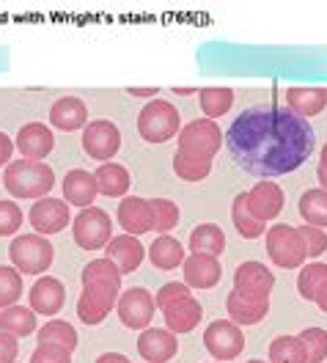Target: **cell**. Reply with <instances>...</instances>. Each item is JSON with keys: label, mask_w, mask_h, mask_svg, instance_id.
I'll return each instance as SVG.
<instances>
[{"label": "cell", "mask_w": 327, "mask_h": 363, "mask_svg": "<svg viewBox=\"0 0 327 363\" xmlns=\"http://www.w3.org/2000/svg\"><path fill=\"white\" fill-rule=\"evenodd\" d=\"M234 162L261 179L297 171L316 149L314 127L280 105H253L236 116L226 133Z\"/></svg>", "instance_id": "1"}, {"label": "cell", "mask_w": 327, "mask_h": 363, "mask_svg": "<svg viewBox=\"0 0 327 363\" xmlns=\"http://www.w3.org/2000/svg\"><path fill=\"white\" fill-rule=\"evenodd\" d=\"M3 184L14 199H45L55 184V171L47 162L14 160L3 171Z\"/></svg>", "instance_id": "2"}, {"label": "cell", "mask_w": 327, "mask_h": 363, "mask_svg": "<svg viewBox=\"0 0 327 363\" xmlns=\"http://www.w3.org/2000/svg\"><path fill=\"white\" fill-rule=\"evenodd\" d=\"M8 256L20 275H45L55 259V248L42 234H17L8 245Z\"/></svg>", "instance_id": "3"}, {"label": "cell", "mask_w": 327, "mask_h": 363, "mask_svg": "<svg viewBox=\"0 0 327 363\" xmlns=\"http://www.w3.org/2000/svg\"><path fill=\"white\" fill-rule=\"evenodd\" d=\"M179 130H182V116L171 102L151 99L138 113V133L146 143H165L179 135Z\"/></svg>", "instance_id": "4"}, {"label": "cell", "mask_w": 327, "mask_h": 363, "mask_svg": "<svg viewBox=\"0 0 327 363\" xmlns=\"http://www.w3.org/2000/svg\"><path fill=\"white\" fill-rule=\"evenodd\" d=\"M223 133L212 118H193L179 130V152H187L198 160H210L220 152Z\"/></svg>", "instance_id": "5"}, {"label": "cell", "mask_w": 327, "mask_h": 363, "mask_svg": "<svg viewBox=\"0 0 327 363\" xmlns=\"http://www.w3.org/2000/svg\"><path fill=\"white\" fill-rule=\"evenodd\" d=\"M110 234H113V220H110V215H108L105 209H99V206L83 209V212L71 220V237H74V242L83 250L105 248V245L113 240Z\"/></svg>", "instance_id": "6"}, {"label": "cell", "mask_w": 327, "mask_h": 363, "mask_svg": "<svg viewBox=\"0 0 327 363\" xmlns=\"http://www.w3.org/2000/svg\"><path fill=\"white\" fill-rule=\"evenodd\" d=\"M267 253H270V259L278 267H283V270L303 267L305 248H303L300 231L294 226H289V223H275V226L267 231Z\"/></svg>", "instance_id": "7"}, {"label": "cell", "mask_w": 327, "mask_h": 363, "mask_svg": "<svg viewBox=\"0 0 327 363\" xmlns=\"http://www.w3.org/2000/svg\"><path fill=\"white\" fill-rule=\"evenodd\" d=\"M154 308H157L154 306V295L149 289H143V286H132V289L121 292L116 300L118 319L130 330H146L149 322L154 319Z\"/></svg>", "instance_id": "8"}, {"label": "cell", "mask_w": 327, "mask_h": 363, "mask_svg": "<svg viewBox=\"0 0 327 363\" xmlns=\"http://www.w3.org/2000/svg\"><path fill=\"white\" fill-rule=\"evenodd\" d=\"M204 344L210 350V355L214 361H234L242 350H245V336H242V328L226 322V319H217L212 322L210 328L204 330Z\"/></svg>", "instance_id": "9"}, {"label": "cell", "mask_w": 327, "mask_h": 363, "mask_svg": "<svg viewBox=\"0 0 327 363\" xmlns=\"http://www.w3.org/2000/svg\"><path fill=\"white\" fill-rule=\"evenodd\" d=\"M118 300V286L110 284H88L77 297V317L86 325H99L102 319L113 311Z\"/></svg>", "instance_id": "10"}, {"label": "cell", "mask_w": 327, "mask_h": 363, "mask_svg": "<svg viewBox=\"0 0 327 363\" xmlns=\"http://www.w3.org/2000/svg\"><path fill=\"white\" fill-rule=\"evenodd\" d=\"M121 149V133L113 121L108 118H96L91 124H86L83 130V152L91 160L108 162V160Z\"/></svg>", "instance_id": "11"}, {"label": "cell", "mask_w": 327, "mask_h": 363, "mask_svg": "<svg viewBox=\"0 0 327 363\" xmlns=\"http://www.w3.org/2000/svg\"><path fill=\"white\" fill-rule=\"evenodd\" d=\"M28 223L36 228V234H58L71 223L69 204L64 199H39L28 212Z\"/></svg>", "instance_id": "12"}, {"label": "cell", "mask_w": 327, "mask_h": 363, "mask_svg": "<svg viewBox=\"0 0 327 363\" xmlns=\"http://www.w3.org/2000/svg\"><path fill=\"white\" fill-rule=\"evenodd\" d=\"M275 286V275L258 262H242L234 272V292L253 300H270V292Z\"/></svg>", "instance_id": "13"}, {"label": "cell", "mask_w": 327, "mask_h": 363, "mask_svg": "<svg viewBox=\"0 0 327 363\" xmlns=\"http://www.w3.org/2000/svg\"><path fill=\"white\" fill-rule=\"evenodd\" d=\"M283 201H286V199H283V190L270 179H261L253 190L245 193L248 212H251L256 220H261V223L275 220L280 215V209H283Z\"/></svg>", "instance_id": "14"}, {"label": "cell", "mask_w": 327, "mask_h": 363, "mask_svg": "<svg viewBox=\"0 0 327 363\" xmlns=\"http://www.w3.org/2000/svg\"><path fill=\"white\" fill-rule=\"evenodd\" d=\"M138 352L146 363H168L179 352L176 333H171L168 328H146L138 339Z\"/></svg>", "instance_id": "15"}, {"label": "cell", "mask_w": 327, "mask_h": 363, "mask_svg": "<svg viewBox=\"0 0 327 363\" xmlns=\"http://www.w3.org/2000/svg\"><path fill=\"white\" fill-rule=\"evenodd\" d=\"M52 146H55L52 130L42 121L25 124L17 133V143H14V149H20L23 160H36V162H45V157L52 152Z\"/></svg>", "instance_id": "16"}, {"label": "cell", "mask_w": 327, "mask_h": 363, "mask_svg": "<svg viewBox=\"0 0 327 363\" xmlns=\"http://www.w3.org/2000/svg\"><path fill=\"white\" fill-rule=\"evenodd\" d=\"M182 270H185V284L193 286V289H212L220 275H223V267H220V259L217 256H207V253H193L182 262Z\"/></svg>", "instance_id": "17"}, {"label": "cell", "mask_w": 327, "mask_h": 363, "mask_svg": "<svg viewBox=\"0 0 327 363\" xmlns=\"http://www.w3.org/2000/svg\"><path fill=\"white\" fill-rule=\"evenodd\" d=\"M30 311L33 314H45V317H55L61 308H64V300H67V292H64V284L58 278H39L33 286H30Z\"/></svg>", "instance_id": "18"}, {"label": "cell", "mask_w": 327, "mask_h": 363, "mask_svg": "<svg viewBox=\"0 0 327 363\" xmlns=\"http://www.w3.org/2000/svg\"><path fill=\"white\" fill-rule=\"evenodd\" d=\"M143 253H146V248L140 245V240L132 237V234H118V237H113L105 245V256L116 264L121 275L138 270L140 262H143Z\"/></svg>", "instance_id": "19"}, {"label": "cell", "mask_w": 327, "mask_h": 363, "mask_svg": "<svg viewBox=\"0 0 327 363\" xmlns=\"http://www.w3.org/2000/svg\"><path fill=\"white\" fill-rule=\"evenodd\" d=\"M286 108L300 118L319 116L327 108V89L322 86H294L286 91Z\"/></svg>", "instance_id": "20"}, {"label": "cell", "mask_w": 327, "mask_h": 363, "mask_svg": "<svg viewBox=\"0 0 327 363\" xmlns=\"http://www.w3.org/2000/svg\"><path fill=\"white\" fill-rule=\"evenodd\" d=\"M163 317H165V328L171 333H190L201 322L204 308H201V303L195 297L187 295L182 300H176V303H171V306H165Z\"/></svg>", "instance_id": "21"}, {"label": "cell", "mask_w": 327, "mask_h": 363, "mask_svg": "<svg viewBox=\"0 0 327 363\" xmlns=\"http://www.w3.org/2000/svg\"><path fill=\"white\" fill-rule=\"evenodd\" d=\"M50 124L64 130V133H74V130H83L88 124V108L83 99L77 96H61L52 111H50Z\"/></svg>", "instance_id": "22"}, {"label": "cell", "mask_w": 327, "mask_h": 363, "mask_svg": "<svg viewBox=\"0 0 327 363\" xmlns=\"http://www.w3.org/2000/svg\"><path fill=\"white\" fill-rule=\"evenodd\" d=\"M118 223L132 237L151 231V206H149V201L140 199V196H127L118 204Z\"/></svg>", "instance_id": "23"}, {"label": "cell", "mask_w": 327, "mask_h": 363, "mask_svg": "<svg viewBox=\"0 0 327 363\" xmlns=\"http://www.w3.org/2000/svg\"><path fill=\"white\" fill-rule=\"evenodd\" d=\"M99 196L96 190V179L88 171H80L74 168L64 177V201L69 206H80V209H88L93 206V199Z\"/></svg>", "instance_id": "24"}, {"label": "cell", "mask_w": 327, "mask_h": 363, "mask_svg": "<svg viewBox=\"0 0 327 363\" xmlns=\"http://www.w3.org/2000/svg\"><path fill=\"white\" fill-rule=\"evenodd\" d=\"M226 308L234 325H258L270 311V300H253V297L231 292L226 297Z\"/></svg>", "instance_id": "25"}, {"label": "cell", "mask_w": 327, "mask_h": 363, "mask_svg": "<svg viewBox=\"0 0 327 363\" xmlns=\"http://www.w3.org/2000/svg\"><path fill=\"white\" fill-rule=\"evenodd\" d=\"M93 179H96V190L108 199H121L130 190V171L118 162H102Z\"/></svg>", "instance_id": "26"}, {"label": "cell", "mask_w": 327, "mask_h": 363, "mask_svg": "<svg viewBox=\"0 0 327 363\" xmlns=\"http://www.w3.org/2000/svg\"><path fill=\"white\" fill-rule=\"evenodd\" d=\"M149 259H151V264L157 270H173V267H179L187 259L185 245L179 240H173L171 234H160L151 242V248H149Z\"/></svg>", "instance_id": "27"}, {"label": "cell", "mask_w": 327, "mask_h": 363, "mask_svg": "<svg viewBox=\"0 0 327 363\" xmlns=\"http://www.w3.org/2000/svg\"><path fill=\"white\" fill-rule=\"evenodd\" d=\"M187 245L193 253H207V256H220L226 250V231L214 223H201L190 231Z\"/></svg>", "instance_id": "28"}, {"label": "cell", "mask_w": 327, "mask_h": 363, "mask_svg": "<svg viewBox=\"0 0 327 363\" xmlns=\"http://www.w3.org/2000/svg\"><path fill=\"white\" fill-rule=\"evenodd\" d=\"M0 330L14 339H25V336L36 333V314L25 306H8L0 311Z\"/></svg>", "instance_id": "29"}, {"label": "cell", "mask_w": 327, "mask_h": 363, "mask_svg": "<svg viewBox=\"0 0 327 363\" xmlns=\"http://www.w3.org/2000/svg\"><path fill=\"white\" fill-rule=\"evenodd\" d=\"M300 218L305 220V226L327 228V190L316 187V190H305L300 196Z\"/></svg>", "instance_id": "30"}, {"label": "cell", "mask_w": 327, "mask_h": 363, "mask_svg": "<svg viewBox=\"0 0 327 363\" xmlns=\"http://www.w3.org/2000/svg\"><path fill=\"white\" fill-rule=\"evenodd\" d=\"M39 344H50V347H61L67 352H74L77 347V330L74 325L67 322V319H50L45 328L36 333Z\"/></svg>", "instance_id": "31"}, {"label": "cell", "mask_w": 327, "mask_h": 363, "mask_svg": "<svg viewBox=\"0 0 327 363\" xmlns=\"http://www.w3.org/2000/svg\"><path fill=\"white\" fill-rule=\"evenodd\" d=\"M198 102H201V111L207 113V118H220L231 111L234 105V91L226 86H210V89H201L198 94Z\"/></svg>", "instance_id": "32"}, {"label": "cell", "mask_w": 327, "mask_h": 363, "mask_svg": "<svg viewBox=\"0 0 327 363\" xmlns=\"http://www.w3.org/2000/svg\"><path fill=\"white\" fill-rule=\"evenodd\" d=\"M231 220H234V228L239 231V237H245V240H256L264 234V223L256 220L251 212H248V204H245V193H239V196H234L231 201Z\"/></svg>", "instance_id": "33"}, {"label": "cell", "mask_w": 327, "mask_h": 363, "mask_svg": "<svg viewBox=\"0 0 327 363\" xmlns=\"http://www.w3.org/2000/svg\"><path fill=\"white\" fill-rule=\"evenodd\" d=\"M88 284H110V286L121 289V272L108 256L105 259H93L83 267V286H88Z\"/></svg>", "instance_id": "34"}, {"label": "cell", "mask_w": 327, "mask_h": 363, "mask_svg": "<svg viewBox=\"0 0 327 363\" xmlns=\"http://www.w3.org/2000/svg\"><path fill=\"white\" fill-rule=\"evenodd\" d=\"M210 171H212L210 160H198L193 157V155H187V152H176V157H173V174L185 182L207 179Z\"/></svg>", "instance_id": "35"}, {"label": "cell", "mask_w": 327, "mask_h": 363, "mask_svg": "<svg viewBox=\"0 0 327 363\" xmlns=\"http://www.w3.org/2000/svg\"><path fill=\"white\" fill-rule=\"evenodd\" d=\"M270 363H305L303 341L297 336H278L270 344Z\"/></svg>", "instance_id": "36"}, {"label": "cell", "mask_w": 327, "mask_h": 363, "mask_svg": "<svg viewBox=\"0 0 327 363\" xmlns=\"http://www.w3.org/2000/svg\"><path fill=\"white\" fill-rule=\"evenodd\" d=\"M325 281H327V264L325 262H311L297 275V292H300L303 300H314Z\"/></svg>", "instance_id": "37"}, {"label": "cell", "mask_w": 327, "mask_h": 363, "mask_svg": "<svg viewBox=\"0 0 327 363\" xmlns=\"http://www.w3.org/2000/svg\"><path fill=\"white\" fill-rule=\"evenodd\" d=\"M149 206H151V228L154 231L168 234L171 228H176V223H179V206L173 204L171 199H151Z\"/></svg>", "instance_id": "38"}, {"label": "cell", "mask_w": 327, "mask_h": 363, "mask_svg": "<svg viewBox=\"0 0 327 363\" xmlns=\"http://www.w3.org/2000/svg\"><path fill=\"white\" fill-rule=\"evenodd\" d=\"M297 339L303 341L305 363L327 361V330L325 328H305Z\"/></svg>", "instance_id": "39"}, {"label": "cell", "mask_w": 327, "mask_h": 363, "mask_svg": "<svg viewBox=\"0 0 327 363\" xmlns=\"http://www.w3.org/2000/svg\"><path fill=\"white\" fill-rule=\"evenodd\" d=\"M23 297V275L14 267H0V308L17 306Z\"/></svg>", "instance_id": "40"}, {"label": "cell", "mask_w": 327, "mask_h": 363, "mask_svg": "<svg viewBox=\"0 0 327 363\" xmlns=\"http://www.w3.org/2000/svg\"><path fill=\"white\" fill-rule=\"evenodd\" d=\"M300 237H303V248H305V259H316L322 256L327 250V234L325 228H316V226H300Z\"/></svg>", "instance_id": "41"}, {"label": "cell", "mask_w": 327, "mask_h": 363, "mask_svg": "<svg viewBox=\"0 0 327 363\" xmlns=\"http://www.w3.org/2000/svg\"><path fill=\"white\" fill-rule=\"evenodd\" d=\"M23 228V209L14 201H0V237H11Z\"/></svg>", "instance_id": "42"}, {"label": "cell", "mask_w": 327, "mask_h": 363, "mask_svg": "<svg viewBox=\"0 0 327 363\" xmlns=\"http://www.w3.org/2000/svg\"><path fill=\"white\" fill-rule=\"evenodd\" d=\"M187 295H190V286H187V284L171 281V284L160 286V292L154 295V306L163 311L165 306H171V303H176V300H182V297H187Z\"/></svg>", "instance_id": "43"}, {"label": "cell", "mask_w": 327, "mask_h": 363, "mask_svg": "<svg viewBox=\"0 0 327 363\" xmlns=\"http://www.w3.org/2000/svg\"><path fill=\"white\" fill-rule=\"evenodd\" d=\"M30 363H71V352L61 350V347H50V344H39L30 355Z\"/></svg>", "instance_id": "44"}, {"label": "cell", "mask_w": 327, "mask_h": 363, "mask_svg": "<svg viewBox=\"0 0 327 363\" xmlns=\"http://www.w3.org/2000/svg\"><path fill=\"white\" fill-rule=\"evenodd\" d=\"M17 355H20L17 339L0 330V363H17Z\"/></svg>", "instance_id": "45"}, {"label": "cell", "mask_w": 327, "mask_h": 363, "mask_svg": "<svg viewBox=\"0 0 327 363\" xmlns=\"http://www.w3.org/2000/svg\"><path fill=\"white\" fill-rule=\"evenodd\" d=\"M11 152H14V140L0 133V165H8L11 162Z\"/></svg>", "instance_id": "46"}, {"label": "cell", "mask_w": 327, "mask_h": 363, "mask_svg": "<svg viewBox=\"0 0 327 363\" xmlns=\"http://www.w3.org/2000/svg\"><path fill=\"white\" fill-rule=\"evenodd\" d=\"M316 177L322 182V190H327V143L322 146V155H319V165H316Z\"/></svg>", "instance_id": "47"}, {"label": "cell", "mask_w": 327, "mask_h": 363, "mask_svg": "<svg viewBox=\"0 0 327 363\" xmlns=\"http://www.w3.org/2000/svg\"><path fill=\"white\" fill-rule=\"evenodd\" d=\"M96 363H132L127 355H121V352H105V355H99Z\"/></svg>", "instance_id": "48"}, {"label": "cell", "mask_w": 327, "mask_h": 363, "mask_svg": "<svg viewBox=\"0 0 327 363\" xmlns=\"http://www.w3.org/2000/svg\"><path fill=\"white\" fill-rule=\"evenodd\" d=\"M314 303H316V306L327 314V281L319 286V292H316V297H314Z\"/></svg>", "instance_id": "49"}, {"label": "cell", "mask_w": 327, "mask_h": 363, "mask_svg": "<svg viewBox=\"0 0 327 363\" xmlns=\"http://www.w3.org/2000/svg\"><path fill=\"white\" fill-rule=\"evenodd\" d=\"M130 94H132V96H140V99H154L157 89H130Z\"/></svg>", "instance_id": "50"}, {"label": "cell", "mask_w": 327, "mask_h": 363, "mask_svg": "<svg viewBox=\"0 0 327 363\" xmlns=\"http://www.w3.org/2000/svg\"><path fill=\"white\" fill-rule=\"evenodd\" d=\"M176 94H179V96H190V94H193V89H176Z\"/></svg>", "instance_id": "51"}, {"label": "cell", "mask_w": 327, "mask_h": 363, "mask_svg": "<svg viewBox=\"0 0 327 363\" xmlns=\"http://www.w3.org/2000/svg\"><path fill=\"white\" fill-rule=\"evenodd\" d=\"M248 363H264V361H248Z\"/></svg>", "instance_id": "52"}, {"label": "cell", "mask_w": 327, "mask_h": 363, "mask_svg": "<svg viewBox=\"0 0 327 363\" xmlns=\"http://www.w3.org/2000/svg\"><path fill=\"white\" fill-rule=\"evenodd\" d=\"M214 363H220V361H214Z\"/></svg>", "instance_id": "53"}]
</instances>
